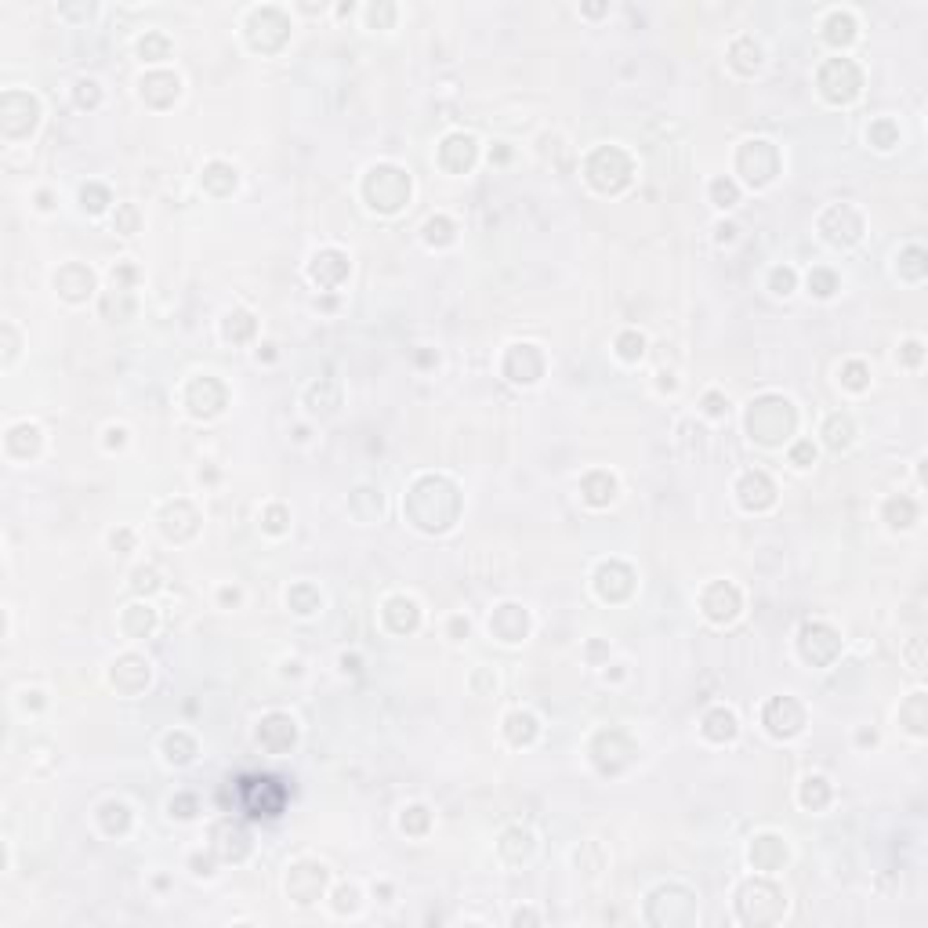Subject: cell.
<instances>
[{"instance_id":"obj_17","label":"cell","mask_w":928,"mask_h":928,"mask_svg":"<svg viewBox=\"0 0 928 928\" xmlns=\"http://www.w3.org/2000/svg\"><path fill=\"white\" fill-rule=\"evenodd\" d=\"M809 287H812V294H819V298H831V294H834V287H838V280H834V272H827V268H816L812 276H809Z\"/></svg>"},{"instance_id":"obj_13","label":"cell","mask_w":928,"mask_h":928,"mask_svg":"<svg viewBox=\"0 0 928 928\" xmlns=\"http://www.w3.org/2000/svg\"><path fill=\"white\" fill-rule=\"evenodd\" d=\"M827 798H831V787H827L824 776L805 779V787H801V805H805V809H819V805H827Z\"/></svg>"},{"instance_id":"obj_8","label":"cell","mask_w":928,"mask_h":928,"mask_svg":"<svg viewBox=\"0 0 928 928\" xmlns=\"http://www.w3.org/2000/svg\"><path fill=\"white\" fill-rule=\"evenodd\" d=\"M613 490H617V482L613 475H606V472H592L584 479V497L592 500V504H609L613 500Z\"/></svg>"},{"instance_id":"obj_27","label":"cell","mask_w":928,"mask_h":928,"mask_svg":"<svg viewBox=\"0 0 928 928\" xmlns=\"http://www.w3.org/2000/svg\"><path fill=\"white\" fill-rule=\"evenodd\" d=\"M76 88H80V95H76V98H80V105H88V102L95 105V102H98V91H95L98 83H95V80H80Z\"/></svg>"},{"instance_id":"obj_32","label":"cell","mask_w":928,"mask_h":928,"mask_svg":"<svg viewBox=\"0 0 928 928\" xmlns=\"http://www.w3.org/2000/svg\"><path fill=\"white\" fill-rule=\"evenodd\" d=\"M903 348H906V363H917V360H921V345H917V341L903 345Z\"/></svg>"},{"instance_id":"obj_1","label":"cell","mask_w":928,"mask_h":928,"mask_svg":"<svg viewBox=\"0 0 928 928\" xmlns=\"http://www.w3.org/2000/svg\"><path fill=\"white\" fill-rule=\"evenodd\" d=\"M747 428L758 442H779V439H787V432L794 428V407L787 403V399H779V395H765V399H758V403L751 407L747 414Z\"/></svg>"},{"instance_id":"obj_28","label":"cell","mask_w":928,"mask_h":928,"mask_svg":"<svg viewBox=\"0 0 928 928\" xmlns=\"http://www.w3.org/2000/svg\"><path fill=\"white\" fill-rule=\"evenodd\" d=\"M268 522H265V530H272V533H283V508H268V515H265Z\"/></svg>"},{"instance_id":"obj_29","label":"cell","mask_w":928,"mask_h":928,"mask_svg":"<svg viewBox=\"0 0 928 928\" xmlns=\"http://www.w3.org/2000/svg\"><path fill=\"white\" fill-rule=\"evenodd\" d=\"M135 225H138V214H135L131 207H123V210H120V228H123V232H135Z\"/></svg>"},{"instance_id":"obj_4","label":"cell","mask_w":928,"mask_h":928,"mask_svg":"<svg viewBox=\"0 0 928 928\" xmlns=\"http://www.w3.org/2000/svg\"><path fill=\"white\" fill-rule=\"evenodd\" d=\"M765 725L772 736H794L801 725H805V714H801L798 700L791 696H776V700L765 707Z\"/></svg>"},{"instance_id":"obj_26","label":"cell","mask_w":928,"mask_h":928,"mask_svg":"<svg viewBox=\"0 0 928 928\" xmlns=\"http://www.w3.org/2000/svg\"><path fill=\"white\" fill-rule=\"evenodd\" d=\"M193 812H196V801H193V798H175V801H171V816H182V819H189Z\"/></svg>"},{"instance_id":"obj_15","label":"cell","mask_w":928,"mask_h":928,"mask_svg":"<svg viewBox=\"0 0 928 928\" xmlns=\"http://www.w3.org/2000/svg\"><path fill=\"white\" fill-rule=\"evenodd\" d=\"M250 330H254V320H250L247 312H228V320H225V337H232V341H243Z\"/></svg>"},{"instance_id":"obj_21","label":"cell","mask_w":928,"mask_h":928,"mask_svg":"<svg viewBox=\"0 0 928 928\" xmlns=\"http://www.w3.org/2000/svg\"><path fill=\"white\" fill-rule=\"evenodd\" d=\"M425 232H428V243H450V240H453V232H450V221H446V218H432V221L425 225Z\"/></svg>"},{"instance_id":"obj_16","label":"cell","mask_w":928,"mask_h":928,"mask_svg":"<svg viewBox=\"0 0 928 928\" xmlns=\"http://www.w3.org/2000/svg\"><path fill=\"white\" fill-rule=\"evenodd\" d=\"M617 352L624 355V360H642V352H646V337H642V334H620V337H617Z\"/></svg>"},{"instance_id":"obj_6","label":"cell","mask_w":928,"mask_h":928,"mask_svg":"<svg viewBox=\"0 0 928 928\" xmlns=\"http://www.w3.org/2000/svg\"><path fill=\"white\" fill-rule=\"evenodd\" d=\"M772 482L762 475V472H751V475H744L740 479V504L744 508H751V512H762V508H769L772 504Z\"/></svg>"},{"instance_id":"obj_14","label":"cell","mask_w":928,"mask_h":928,"mask_svg":"<svg viewBox=\"0 0 928 928\" xmlns=\"http://www.w3.org/2000/svg\"><path fill=\"white\" fill-rule=\"evenodd\" d=\"M138 51H142L145 62H160V58H167V51H171V40H167L163 33H149L138 44Z\"/></svg>"},{"instance_id":"obj_31","label":"cell","mask_w":928,"mask_h":928,"mask_svg":"<svg viewBox=\"0 0 928 928\" xmlns=\"http://www.w3.org/2000/svg\"><path fill=\"white\" fill-rule=\"evenodd\" d=\"M410 812H414V824H403V827H414V831H421V827H425V809H421V805H414Z\"/></svg>"},{"instance_id":"obj_12","label":"cell","mask_w":928,"mask_h":928,"mask_svg":"<svg viewBox=\"0 0 928 928\" xmlns=\"http://www.w3.org/2000/svg\"><path fill=\"white\" fill-rule=\"evenodd\" d=\"M824 435H827V446H831V450L849 446V442H852V421H849V417H841V414H834V417L827 421Z\"/></svg>"},{"instance_id":"obj_19","label":"cell","mask_w":928,"mask_h":928,"mask_svg":"<svg viewBox=\"0 0 928 928\" xmlns=\"http://www.w3.org/2000/svg\"><path fill=\"white\" fill-rule=\"evenodd\" d=\"M711 196H714V203H718V207H732L736 203V185L725 182V178H718V182H711Z\"/></svg>"},{"instance_id":"obj_7","label":"cell","mask_w":928,"mask_h":928,"mask_svg":"<svg viewBox=\"0 0 928 928\" xmlns=\"http://www.w3.org/2000/svg\"><path fill=\"white\" fill-rule=\"evenodd\" d=\"M704 736L707 740H732L736 736V714L718 707V711H711L707 718H704Z\"/></svg>"},{"instance_id":"obj_33","label":"cell","mask_w":928,"mask_h":928,"mask_svg":"<svg viewBox=\"0 0 928 928\" xmlns=\"http://www.w3.org/2000/svg\"><path fill=\"white\" fill-rule=\"evenodd\" d=\"M732 232H736L732 225H718V240H732Z\"/></svg>"},{"instance_id":"obj_20","label":"cell","mask_w":928,"mask_h":928,"mask_svg":"<svg viewBox=\"0 0 928 928\" xmlns=\"http://www.w3.org/2000/svg\"><path fill=\"white\" fill-rule=\"evenodd\" d=\"M871 138H874L878 149H892V145H896V128H892L889 120H881V123H874V128H871Z\"/></svg>"},{"instance_id":"obj_11","label":"cell","mask_w":928,"mask_h":928,"mask_svg":"<svg viewBox=\"0 0 928 928\" xmlns=\"http://www.w3.org/2000/svg\"><path fill=\"white\" fill-rule=\"evenodd\" d=\"M508 736H512V744H530L533 736H537V718H533V714H526V711L508 714Z\"/></svg>"},{"instance_id":"obj_18","label":"cell","mask_w":928,"mask_h":928,"mask_svg":"<svg viewBox=\"0 0 928 928\" xmlns=\"http://www.w3.org/2000/svg\"><path fill=\"white\" fill-rule=\"evenodd\" d=\"M80 200H83V207H88L91 214H98V210H102L105 203H109V193H105V189H98V185H83Z\"/></svg>"},{"instance_id":"obj_5","label":"cell","mask_w":928,"mask_h":928,"mask_svg":"<svg viewBox=\"0 0 928 928\" xmlns=\"http://www.w3.org/2000/svg\"><path fill=\"white\" fill-rule=\"evenodd\" d=\"M704 609H707V617L711 620H732L736 613H740V592H736L732 584H711L707 592H704Z\"/></svg>"},{"instance_id":"obj_24","label":"cell","mask_w":928,"mask_h":928,"mask_svg":"<svg viewBox=\"0 0 928 928\" xmlns=\"http://www.w3.org/2000/svg\"><path fill=\"white\" fill-rule=\"evenodd\" d=\"M772 290L776 294H791L794 290V272L791 268H776L772 272Z\"/></svg>"},{"instance_id":"obj_9","label":"cell","mask_w":928,"mask_h":928,"mask_svg":"<svg viewBox=\"0 0 928 928\" xmlns=\"http://www.w3.org/2000/svg\"><path fill=\"white\" fill-rule=\"evenodd\" d=\"M885 519H889V526H896V530H906L914 519H917V504L910 497H892L889 504H885Z\"/></svg>"},{"instance_id":"obj_23","label":"cell","mask_w":928,"mask_h":928,"mask_svg":"<svg viewBox=\"0 0 928 928\" xmlns=\"http://www.w3.org/2000/svg\"><path fill=\"white\" fill-rule=\"evenodd\" d=\"M841 374H845V385H849V388H856V392H859V388H867V367H863V363H849Z\"/></svg>"},{"instance_id":"obj_22","label":"cell","mask_w":928,"mask_h":928,"mask_svg":"<svg viewBox=\"0 0 928 928\" xmlns=\"http://www.w3.org/2000/svg\"><path fill=\"white\" fill-rule=\"evenodd\" d=\"M791 460L798 464V468H809V464L816 460V446H812V442H809V439H801V442H798V446L791 450Z\"/></svg>"},{"instance_id":"obj_30","label":"cell","mask_w":928,"mask_h":928,"mask_svg":"<svg viewBox=\"0 0 928 928\" xmlns=\"http://www.w3.org/2000/svg\"><path fill=\"white\" fill-rule=\"evenodd\" d=\"M135 587H138V592H142V587H149V592H153V587H156L153 569H138V573H135Z\"/></svg>"},{"instance_id":"obj_2","label":"cell","mask_w":928,"mask_h":928,"mask_svg":"<svg viewBox=\"0 0 928 928\" xmlns=\"http://www.w3.org/2000/svg\"><path fill=\"white\" fill-rule=\"evenodd\" d=\"M363 193H367V200H370V207L374 210H399L407 203V196H410V178L399 171V167H374L370 171V178H367V185H363Z\"/></svg>"},{"instance_id":"obj_3","label":"cell","mask_w":928,"mask_h":928,"mask_svg":"<svg viewBox=\"0 0 928 928\" xmlns=\"http://www.w3.org/2000/svg\"><path fill=\"white\" fill-rule=\"evenodd\" d=\"M819 91L831 102H852L859 95V69L849 58H831L824 69H819Z\"/></svg>"},{"instance_id":"obj_25","label":"cell","mask_w":928,"mask_h":928,"mask_svg":"<svg viewBox=\"0 0 928 928\" xmlns=\"http://www.w3.org/2000/svg\"><path fill=\"white\" fill-rule=\"evenodd\" d=\"M704 410H707L711 417H722V414L729 410V403H725L718 392H707V395H704Z\"/></svg>"},{"instance_id":"obj_10","label":"cell","mask_w":928,"mask_h":928,"mask_svg":"<svg viewBox=\"0 0 928 928\" xmlns=\"http://www.w3.org/2000/svg\"><path fill=\"white\" fill-rule=\"evenodd\" d=\"M831 44H849V40L856 36V18L849 11H834L827 18V33H824Z\"/></svg>"}]
</instances>
